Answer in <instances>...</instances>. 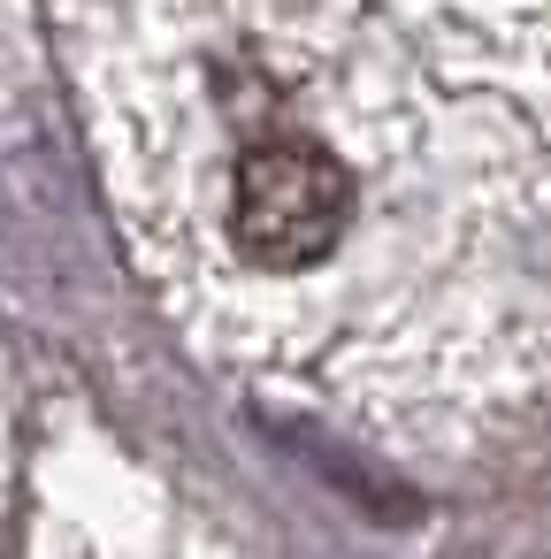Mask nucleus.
Masks as SVG:
<instances>
[{
  "label": "nucleus",
  "mask_w": 551,
  "mask_h": 559,
  "mask_svg": "<svg viewBox=\"0 0 551 559\" xmlns=\"http://www.w3.org/2000/svg\"><path fill=\"white\" fill-rule=\"evenodd\" d=\"M345 223H352V177L322 139L276 123L238 146L230 246L253 269H314L322 253H337Z\"/></svg>",
  "instance_id": "f257e3e1"
}]
</instances>
